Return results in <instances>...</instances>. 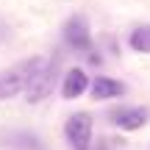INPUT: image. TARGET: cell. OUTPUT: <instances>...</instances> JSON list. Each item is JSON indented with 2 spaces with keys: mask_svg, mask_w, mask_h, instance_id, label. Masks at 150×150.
<instances>
[{
  "mask_svg": "<svg viewBox=\"0 0 150 150\" xmlns=\"http://www.w3.org/2000/svg\"><path fill=\"white\" fill-rule=\"evenodd\" d=\"M45 67L42 59H25L20 64L8 67V70L0 72V100H8V97L20 95L28 89V83L33 81V75Z\"/></svg>",
  "mask_w": 150,
  "mask_h": 150,
  "instance_id": "1",
  "label": "cell"
},
{
  "mask_svg": "<svg viewBox=\"0 0 150 150\" xmlns=\"http://www.w3.org/2000/svg\"><path fill=\"white\" fill-rule=\"evenodd\" d=\"M64 136L72 150H89L92 147V117L86 111L72 114L64 125Z\"/></svg>",
  "mask_w": 150,
  "mask_h": 150,
  "instance_id": "2",
  "label": "cell"
},
{
  "mask_svg": "<svg viewBox=\"0 0 150 150\" xmlns=\"http://www.w3.org/2000/svg\"><path fill=\"white\" fill-rule=\"evenodd\" d=\"M64 39H67V45L75 47V50H83V53L92 50V31H89V22H86L83 14H75V17L67 20Z\"/></svg>",
  "mask_w": 150,
  "mask_h": 150,
  "instance_id": "3",
  "label": "cell"
},
{
  "mask_svg": "<svg viewBox=\"0 0 150 150\" xmlns=\"http://www.w3.org/2000/svg\"><path fill=\"white\" fill-rule=\"evenodd\" d=\"M147 117H150V111L142 108V106H120V108H114V111L108 114V120H111L120 131H136V128H142V125L147 122Z\"/></svg>",
  "mask_w": 150,
  "mask_h": 150,
  "instance_id": "4",
  "label": "cell"
},
{
  "mask_svg": "<svg viewBox=\"0 0 150 150\" xmlns=\"http://www.w3.org/2000/svg\"><path fill=\"white\" fill-rule=\"evenodd\" d=\"M53 70L56 64H45L42 70L33 75V81L28 83V100H42V97L50 95V89H53Z\"/></svg>",
  "mask_w": 150,
  "mask_h": 150,
  "instance_id": "5",
  "label": "cell"
},
{
  "mask_svg": "<svg viewBox=\"0 0 150 150\" xmlns=\"http://www.w3.org/2000/svg\"><path fill=\"white\" fill-rule=\"evenodd\" d=\"M86 89H89V75H86L83 70H70L64 75V83H61L64 100H75V97H81Z\"/></svg>",
  "mask_w": 150,
  "mask_h": 150,
  "instance_id": "6",
  "label": "cell"
},
{
  "mask_svg": "<svg viewBox=\"0 0 150 150\" xmlns=\"http://www.w3.org/2000/svg\"><path fill=\"white\" fill-rule=\"evenodd\" d=\"M125 92V86L120 83V81L114 78H106V75H100V78L92 83V95L97 97V100H111V97H120Z\"/></svg>",
  "mask_w": 150,
  "mask_h": 150,
  "instance_id": "7",
  "label": "cell"
},
{
  "mask_svg": "<svg viewBox=\"0 0 150 150\" xmlns=\"http://www.w3.org/2000/svg\"><path fill=\"white\" fill-rule=\"evenodd\" d=\"M128 45H131V50H136V53H150V25L134 28L131 36H128Z\"/></svg>",
  "mask_w": 150,
  "mask_h": 150,
  "instance_id": "8",
  "label": "cell"
},
{
  "mask_svg": "<svg viewBox=\"0 0 150 150\" xmlns=\"http://www.w3.org/2000/svg\"><path fill=\"white\" fill-rule=\"evenodd\" d=\"M14 150H42V142L36 139V136H28V134H20V136H14V139L8 142Z\"/></svg>",
  "mask_w": 150,
  "mask_h": 150,
  "instance_id": "9",
  "label": "cell"
},
{
  "mask_svg": "<svg viewBox=\"0 0 150 150\" xmlns=\"http://www.w3.org/2000/svg\"><path fill=\"white\" fill-rule=\"evenodd\" d=\"M97 150H114V145H111V142H108V139H103L100 145H97Z\"/></svg>",
  "mask_w": 150,
  "mask_h": 150,
  "instance_id": "10",
  "label": "cell"
}]
</instances>
